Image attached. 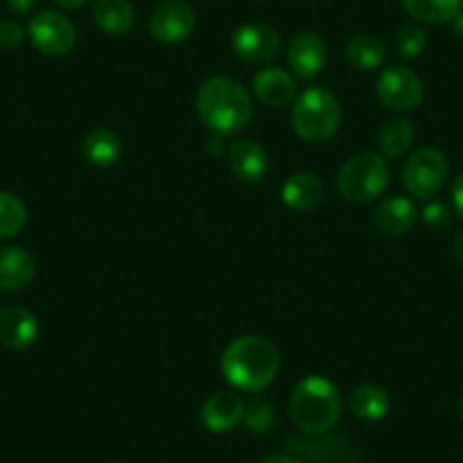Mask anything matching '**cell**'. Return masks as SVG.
<instances>
[{"mask_svg":"<svg viewBox=\"0 0 463 463\" xmlns=\"http://www.w3.org/2000/svg\"><path fill=\"white\" fill-rule=\"evenodd\" d=\"M195 111L213 135H237L246 130L252 118L250 91L230 75L204 80L195 93Z\"/></svg>","mask_w":463,"mask_h":463,"instance_id":"6da1fadb","label":"cell"},{"mask_svg":"<svg viewBox=\"0 0 463 463\" xmlns=\"http://www.w3.org/2000/svg\"><path fill=\"white\" fill-rule=\"evenodd\" d=\"M221 371L227 384L246 393L269 389L279 371L278 347L264 336H239L222 350Z\"/></svg>","mask_w":463,"mask_h":463,"instance_id":"7a4b0ae2","label":"cell"},{"mask_svg":"<svg viewBox=\"0 0 463 463\" xmlns=\"http://www.w3.org/2000/svg\"><path fill=\"white\" fill-rule=\"evenodd\" d=\"M291 420L302 434L323 436L336 427L343 413V395L329 377L309 375L296 384L288 402Z\"/></svg>","mask_w":463,"mask_h":463,"instance_id":"3957f363","label":"cell"},{"mask_svg":"<svg viewBox=\"0 0 463 463\" xmlns=\"http://www.w3.org/2000/svg\"><path fill=\"white\" fill-rule=\"evenodd\" d=\"M341 102L323 87H309L296 98L291 111L293 130L307 144H323L336 135L341 126Z\"/></svg>","mask_w":463,"mask_h":463,"instance_id":"277c9868","label":"cell"},{"mask_svg":"<svg viewBox=\"0 0 463 463\" xmlns=\"http://www.w3.org/2000/svg\"><path fill=\"white\" fill-rule=\"evenodd\" d=\"M391 182L389 159L380 153H357L341 166L336 189L347 203H371L386 191Z\"/></svg>","mask_w":463,"mask_h":463,"instance_id":"5b68a950","label":"cell"},{"mask_svg":"<svg viewBox=\"0 0 463 463\" xmlns=\"http://www.w3.org/2000/svg\"><path fill=\"white\" fill-rule=\"evenodd\" d=\"M449 173L448 155L434 146H425L418 148L411 157L407 159L402 171L404 189L413 195V198H431L436 191L443 186L445 177Z\"/></svg>","mask_w":463,"mask_h":463,"instance_id":"8992f818","label":"cell"},{"mask_svg":"<svg viewBox=\"0 0 463 463\" xmlns=\"http://www.w3.org/2000/svg\"><path fill=\"white\" fill-rule=\"evenodd\" d=\"M33 46L46 57H64L75 46V25L61 12H39L28 25Z\"/></svg>","mask_w":463,"mask_h":463,"instance_id":"52a82bcc","label":"cell"},{"mask_svg":"<svg viewBox=\"0 0 463 463\" xmlns=\"http://www.w3.org/2000/svg\"><path fill=\"white\" fill-rule=\"evenodd\" d=\"M375 93L386 109L411 111L422 102V82L407 66H389L377 78Z\"/></svg>","mask_w":463,"mask_h":463,"instance_id":"ba28073f","label":"cell"},{"mask_svg":"<svg viewBox=\"0 0 463 463\" xmlns=\"http://www.w3.org/2000/svg\"><path fill=\"white\" fill-rule=\"evenodd\" d=\"M195 28V12L184 0H166L150 16V34L155 42L175 46L186 42Z\"/></svg>","mask_w":463,"mask_h":463,"instance_id":"9c48e42d","label":"cell"},{"mask_svg":"<svg viewBox=\"0 0 463 463\" xmlns=\"http://www.w3.org/2000/svg\"><path fill=\"white\" fill-rule=\"evenodd\" d=\"M282 39L278 30L264 24H246L232 34V51L248 64H269L279 55Z\"/></svg>","mask_w":463,"mask_h":463,"instance_id":"30bf717a","label":"cell"},{"mask_svg":"<svg viewBox=\"0 0 463 463\" xmlns=\"http://www.w3.org/2000/svg\"><path fill=\"white\" fill-rule=\"evenodd\" d=\"M288 449L307 463H362V454L354 445L334 436H323L316 440H288Z\"/></svg>","mask_w":463,"mask_h":463,"instance_id":"8fae6325","label":"cell"},{"mask_svg":"<svg viewBox=\"0 0 463 463\" xmlns=\"http://www.w3.org/2000/svg\"><path fill=\"white\" fill-rule=\"evenodd\" d=\"M287 57L288 66L298 78L311 80L320 75V71L327 64V46H325L323 37H318L316 33H300L288 43Z\"/></svg>","mask_w":463,"mask_h":463,"instance_id":"7c38bea8","label":"cell"},{"mask_svg":"<svg viewBox=\"0 0 463 463\" xmlns=\"http://www.w3.org/2000/svg\"><path fill=\"white\" fill-rule=\"evenodd\" d=\"M243 407L246 402L241 400V395L234 393V391H218V393L209 395L203 404V425L207 427L213 434H222V431H230L243 420Z\"/></svg>","mask_w":463,"mask_h":463,"instance_id":"4fadbf2b","label":"cell"},{"mask_svg":"<svg viewBox=\"0 0 463 463\" xmlns=\"http://www.w3.org/2000/svg\"><path fill=\"white\" fill-rule=\"evenodd\" d=\"M227 166L241 182H260L269 171V153L257 141L237 139L227 148Z\"/></svg>","mask_w":463,"mask_h":463,"instance_id":"5bb4252c","label":"cell"},{"mask_svg":"<svg viewBox=\"0 0 463 463\" xmlns=\"http://www.w3.org/2000/svg\"><path fill=\"white\" fill-rule=\"evenodd\" d=\"M39 336V320L24 307H7L0 311V345L10 350L30 347Z\"/></svg>","mask_w":463,"mask_h":463,"instance_id":"9a60e30c","label":"cell"},{"mask_svg":"<svg viewBox=\"0 0 463 463\" xmlns=\"http://www.w3.org/2000/svg\"><path fill=\"white\" fill-rule=\"evenodd\" d=\"M252 89H255V96L266 107H273V109L291 105L298 93V84L293 75L288 71L279 69V66L261 69L252 80Z\"/></svg>","mask_w":463,"mask_h":463,"instance_id":"2e32d148","label":"cell"},{"mask_svg":"<svg viewBox=\"0 0 463 463\" xmlns=\"http://www.w3.org/2000/svg\"><path fill=\"white\" fill-rule=\"evenodd\" d=\"M37 273V261L28 250L16 246L0 248V291H24Z\"/></svg>","mask_w":463,"mask_h":463,"instance_id":"e0dca14e","label":"cell"},{"mask_svg":"<svg viewBox=\"0 0 463 463\" xmlns=\"http://www.w3.org/2000/svg\"><path fill=\"white\" fill-rule=\"evenodd\" d=\"M325 182L316 173L298 171L282 184V203L293 212H309L323 200Z\"/></svg>","mask_w":463,"mask_h":463,"instance_id":"ac0fdd59","label":"cell"},{"mask_svg":"<svg viewBox=\"0 0 463 463\" xmlns=\"http://www.w3.org/2000/svg\"><path fill=\"white\" fill-rule=\"evenodd\" d=\"M93 21L98 30L111 37H121L135 28V7L130 0H96L93 3Z\"/></svg>","mask_w":463,"mask_h":463,"instance_id":"d6986e66","label":"cell"},{"mask_svg":"<svg viewBox=\"0 0 463 463\" xmlns=\"http://www.w3.org/2000/svg\"><path fill=\"white\" fill-rule=\"evenodd\" d=\"M416 218V204L404 195H391V198L382 200L375 209V225L384 234H393V237L411 230Z\"/></svg>","mask_w":463,"mask_h":463,"instance_id":"ffe728a7","label":"cell"},{"mask_svg":"<svg viewBox=\"0 0 463 463\" xmlns=\"http://www.w3.org/2000/svg\"><path fill=\"white\" fill-rule=\"evenodd\" d=\"M82 155L87 162H91L98 168L114 166L123 155V141L114 130L107 128H96L89 132L82 141Z\"/></svg>","mask_w":463,"mask_h":463,"instance_id":"44dd1931","label":"cell"},{"mask_svg":"<svg viewBox=\"0 0 463 463\" xmlns=\"http://www.w3.org/2000/svg\"><path fill=\"white\" fill-rule=\"evenodd\" d=\"M347 404H350V411H353L357 418H362V420H368V422H375V420H382V418L389 413L391 395L386 393L382 386L364 384V386H357V389L350 393Z\"/></svg>","mask_w":463,"mask_h":463,"instance_id":"7402d4cb","label":"cell"},{"mask_svg":"<svg viewBox=\"0 0 463 463\" xmlns=\"http://www.w3.org/2000/svg\"><path fill=\"white\" fill-rule=\"evenodd\" d=\"M413 141H416V128L407 118H391L382 126L380 135H377L380 153L386 159L404 157L411 150Z\"/></svg>","mask_w":463,"mask_h":463,"instance_id":"603a6c76","label":"cell"},{"mask_svg":"<svg viewBox=\"0 0 463 463\" xmlns=\"http://www.w3.org/2000/svg\"><path fill=\"white\" fill-rule=\"evenodd\" d=\"M404 10L420 24H449L463 10V0H402Z\"/></svg>","mask_w":463,"mask_h":463,"instance_id":"cb8c5ba5","label":"cell"},{"mask_svg":"<svg viewBox=\"0 0 463 463\" xmlns=\"http://www.w3.org/2000/svg\"><path fill=\"white\" fill-rule=\"evenodd\" d=\"M345 57L357 71H373L384 61L386 46L375 34H357L347 42Z\"/></svg>","mask_w":463,"mask_h":463,"instance_id":"d4e9b609","label":"cell"},{"mask_svg":"<svg viewBox=\"0 0 463 463\" xmlns=\"http://www.w3.org/2000/svg\"><path fill=\"white\" fill-rule=\"evenodd\" d=\"M28 222V209L19 195L0 191V239L16 237Z\"/></svg>","mask_w":463,"mask_h":463,"instance_id":"484cf974","label":"cell"},{"mask_svg":"<svg viewBox=\"0 0 463 463\" xmlns=\"http://www.w3.org/2000/svg\"><path fill=\"white\" fill-rule=\"evenodd\" d=\"M243 425H246L248 431L252 434H269L270 430L278 422V416H275V407L270 402L261 398H252L250 402H246L243 407Z\"/></svg>","mask_w":463,"mask_h":463,"instance_id":"4316f807","label":"cell"},{"mask_svg":"<svg viewBox=\"0 0 463 463\" xmlns=\"http://www.w3.org/2000/svg\"><path fill=\"white\" fill-rule=\"evenodd\" d=\"M427 46V33L422 25L418 24H407L398 30L395 34V48H398V55L402 60H413V57L420 55Z\"/></svg>","mask_w":463,"mask_h":463,"instance_id":"83f0119b","label":"cell"},{"mask_svg":"<svg viewBox=\"0 0 463 463\" xmlns=\"http://www.w3.org/2000/svg\"><path fill=\"white\" fill-rule=\"evenodd\" d=\"M422 221L430 230L440 232L452 222V209L443 203V200H431V203L425 204L422 209Z\"/></svg>","mask_w":463,"mask_h":463,"instance_id":"f1b7e54d","label":"cell"},{"mask_svg":"<svg viewBox=\"0 0 463 463\" xmlns=\"http://www.w3.org/2000/svg\"><path fill=\"white\" fill-rule=\"evenodd\" d=\"M25 42V28L16 21H5L0 24V46L7 48V51H14L21 43Z\"/></svg>","mask_w":463,"mask_h":463,"instance_id":"f546056e","label":"cell"},{"mask_svg":"<svg viewBox=\"0 0 463 463\" xmlns=\"http://www.w3.org/2000/svg\"><path fill=\"white\" fill-rule=\"evenodd\" d=\"M452 207L454 213L463 221V173H458L452 182Z\"/></svg>","mask_w":463,"mask_h":463,"instance_id":"4dcf8cb0","label":"cell"},{"mask_svg":"<svg viewBox=\"0 0 463 463\" xmlns=\"http://www.w3.org/2000/svg\"><path fill=\"white\" fill-rule=\"evenodd\" d=\"M5 3L14 14H28V12H33V7L37 5L39 0H5Z\"/></svg>","mask_w":463,"mask_h":463,"instance_id":"1f68e13d","label":"cell"},{"mask_svg":"<svg viewBox=\"0 0 463 463\" xmlns=\"http://www.w3.org/2000/svg\"><path fill=\"white\" fill-rule=\"evenodd\" d=\"M260 463H307L305 458L296 457V454H270V457L261 458Z\"/></svg>","mask_w":463,"mask_h":463,"instance_id":"d6a6232c","label":"cell"},{"mask_svg":"<svg viewBox=\"0 0 463 463\" xmlns=\"http://www.w3.org/2000/svg\"><path fill=\"white\" fill-rule=\"evenodd\" d=\"M452 257L457 260V264L463 266V230L457 232V237L452 241Z\"/></svg>","mask_w":463,"mask_h":463,"instance_id":"836d02e7","label":"cell"},{"mask_svg":"<svg viewBox=\"0 0 463 463\" xmlns=\"http://www.w3.org/2000/svg\"><path fill=\"white\" fill-rule=\"evenodd\" d=\"M225 150V141H222V135H213L212 139L207 141V153L221 155Z\"/></svg>","mask_w":463,"mask_h":463,"instance_id":"e575fe53","label":"cell"},{"mask_svg":"<svg viewBox=\"0 0 463 463\" xmlns=\"http://www.w3.org/2000/svg\"><path fill=\"white\" fill-rule=\"evenodd\" d=\"M55 5H60L61 10H80L82 5H87V0H52Z\"/></svg>","mask_w":463,"mask_h":463,"instance_id":"d590c367","label":"cell"},{"mask_svg":"<svg viewBox=\"0 0 463 463\" xmlns=\"http://www.w3.org/2000/svg\"><path fill=\"white\" fill-rule=\"evenodd\" d=\"M454 33H457L458 37L463 39V10L458 12V14H457V19H454Z\"/></svg>","mask_w":463,"mask_h":463,"instance_id":"8d00e7d4","label":"cell"},{"mask_svg":"<svg viewBox=\"0 0 463 463\" xmlns=\"http://www.w3.org/2000/svg\"><path fill=\"white\" fill-rule=\"evenodd\" d=\"M461 416H463V395H461Z\"/></svg>","mask_w":463,"mask_h":463,"instance_id":"74e56055","label":"cell"}]
</instances>
